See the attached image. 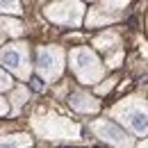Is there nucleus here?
<instances>
[{
	"label": "nucleus",
	"instance_id": "7ed1b4c3",
	"mask_svg": "<svg viewBox=\"0 0 148 148\" xmlns=\"http://www.w3.org/2000/svg\"><path fill=\"white\" fill-rule=\"evenodd\" d=\"M25 144H27L25 139H7V141H0V148H21Z\"/></svg>",
	"mask_w": 148,
	"mask_h": 148
},
{
	"label": "nucleus",
	"instance_id": "423d86ee",
	"mask_svg": "<svg viewBox=\"0 0 148 148\" xmlns=\"http://www.w3.org/2000/svg\"><path fill=\"white\" fill-rule=\"evenodd\" d=\"M0 112H5V105H2V103H0Z\"/></svg>",
	"mask_w": 148,
	"mask_h": 148
},
{
	"label": "nucleus",
	"instance_id": "f03ea898",
	"mask_svg": "<svg viewBox=\"0 0 148 148\" xmlns=\"http://www.w3.org/2000/svg\"><path fill=\"white\" fill-rule=\"evenodd\" d=\"M62 59V55L57 53V50H53V48H43V50H39V69L43 71V73L48 75H55L57 71H59V62Z\"/></svg>",
	"mask_w": 148,
	"mask_h": 148
},
{
	"label": "nucleus",
	"instance_id": "20e7f679",
	"mask_svg": "<svg viewBox=\"0 0 148 148\" xmlns=\"http://www.w3.org/2000/svg\"><path fill=\"white\" fill-rule=\"evenodd\" d=\"M9 84H12V80H9L5 73H0V89H7Z\"/></svg>",
	"mask_w": 148,
	"mask_h": 148
},
{
	"label": "nucleus",
	"instance_id": "39448f33",
	"mask_svg": "<svg viewBox=\"0 0 148 148\" xmlns=\"http://www.w3.org/2000/svg\"><path fill=\"white\" fill-rule=\"evenodd\" d=\"M32 87H34V89H43V82H41L39 77H34V80H32Z\"/></svg>",
	"mask_w": 148,
	"mask_h": 148
},
{
	"label": "nucleus",
	"instance_id": "f257e3e1",
	"mask_svg": "<svg viewBox=\"0 0 148 148\" xmlns=\"http://www.w3.org/2000/svg\"><path fill=\"white\" fill-rule=\"evenodd\" d=\"M0 62H2L7 69H12V71H16V73H21V75L27 73V69H25V48H21V46L5 48V50L0 53Z\"/></svg>",
	"mask_w": 148,
	"mask_h": 148
}]
</instances>
